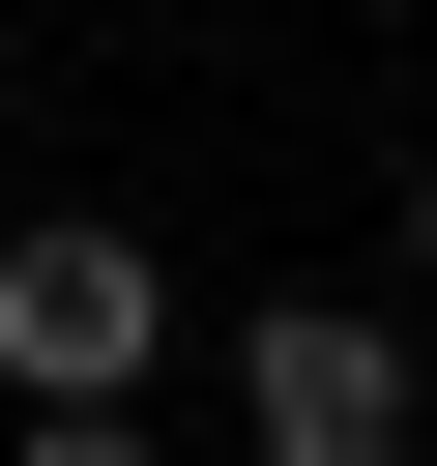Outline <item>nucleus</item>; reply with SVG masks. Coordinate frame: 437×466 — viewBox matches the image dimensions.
<instances>
[{"instance_id":"f257e3e1","label":"nucleus","mask_w":437,"mask_h":466,"mask_svg":"<svg viewBox=\"0 0 437 466\" xmlns=\"http://www.w3.org/2000/svg\"><path fill=\"white\" fill-rule=\"evenodd\" d=\"M146 350H175V262H146V233H87V204L0 233V379H29V408H146Z\"/></svg>"},{"instance_id":"f03ea898","label":"nucleus","mask_w":437,"mask_h":466,"mask_svg":"<svg viewBox=\"0 0 437 466\" xmlns=\"http://www.w3.org/2000/svg\"><path fill=\"white\" fill-rule=\"evenodd\" d=\"M233 437H262V466H408V350H379L350 291L233 320Z\"/></svg>"},{"instance_id":"7ed1b4c3","label":"nucleus","mask_w":437,"mask_h":466,"mask_svg":"<svg viewBox=\"0 0 437 466\" xmlns=\"http://www.w3.org/2000/svg\"><path fill=\"white\" fill-rule=\"evenodd\" d=\"M0 466H146V408H29V437H0Z\"/></svg>"},{"instance_id":"20e7f679","label":"nucleus","mask_w":437,"mask_h":466,"mask_svg":"<svg viewBox=\"0 0 437 466\" xmlns=\"http://www.w3.org/2000/svg\"><path fill=\"white\" fill-rule=\"evenodd\" d=\"M408 233H437V204H408Z\"/></svg>"}]
</instances>
